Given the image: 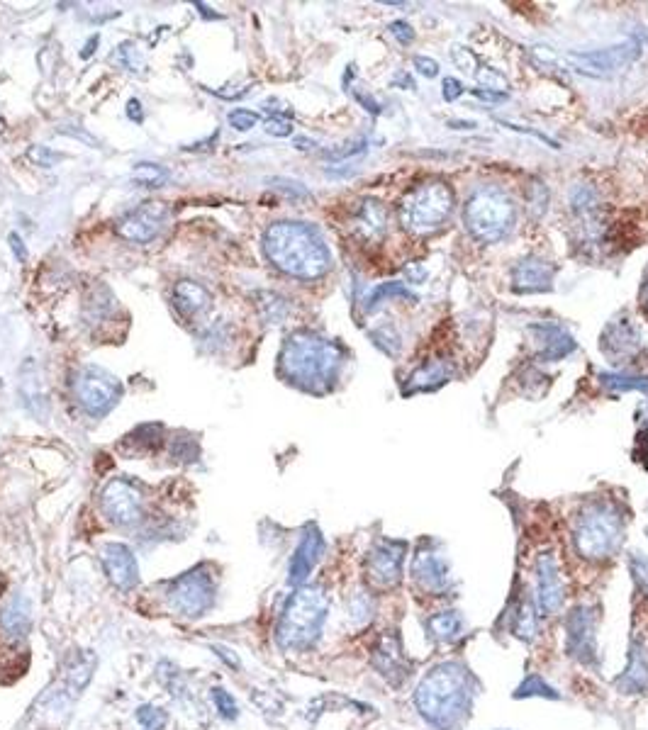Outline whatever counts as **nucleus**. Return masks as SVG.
I'll use <instances>...</instances> for the list:
<instances>
[{
    "label": "nucleus",
    "mask_w": 648,
    "mask_h": 730,
    "mask_svg": "<svg viewBox=\"0 0 648 730\" xmlns=\"http://www.w3.org/2000/svg\"><path fill=\"white\" fill-rule=\"evenodd\" d=\"M390 35L398 39L400 44H410L412 39H415V30H412L405 20H395L393 25H390Z\"/></svg>",
    "instance_id": "a18cd8bd"
},
{
    "label": "nucleus",
    "mask_w": 648,
    "mask_h": 730,
    "mask_svg": "<svg viewBox=\"0 0 648 730\" xmlns=\"http://www.w3.org/2000/svg\"><path fill=\"white\" fill-rule=\"evenodd\" d=\"M646 533H648V529H646Z\"/></svg>",
    "instance_id": "bf43d9fd"
},
{
    "label": "nucleus",
    "mask_w": 648,
    "mask_h": 730,
    "mask_svg": "<svg viewBox=\"0 0 648 730\" xmlns=\"http://www.w3.org/2000/svg\"><path fill=\"white\" fill-rule=\"evenodd\" d=\"M329 616V599L320 587H298L283 606L276 626V643L286 653L310 650L322 636Z\"/></svg>",
    "instance_id": "20e7f679"
},
{
    "label": "nucleus",
    "mask_w": 648,
    "mask_h": 730,
    "mask_svg": "<svg viewBox=\"0 0 648 730\" xmlns=\"http://www.w3.org/2000/svg\"><path fill=\"white\" fill-rule=\"evenodd\" d=\"M441 93H444L446 103H454V100H458L463 95V83L454 76L444 78V88H441Z\"/></svg>",
    "instance_id": "49530a36"
},
{
    "label": "nucleus",
    "mask_w": 648,
    "mask_h": 730,
    "mask_svg": "<svg viewBox=\"0 0 648 730\" xmlns=\"http://www.w3.org/2000/svg\"><path fill=\"white\" fill-rule=\"evenodd\" d=\"M368 142L366 139H359V142H351V144H344V149H337V151H327L324 154V159L329 161H344V159H351V156H359L366 151Z\"/></svg>",
    "instance_id": "37998d69"
},
{
    "label": "nucleus",
    "mask_w": 648,
    "mask_h": 730,
    "mask_svg": "<svg viewBox=\"0 0 648 730\" xmlns=\"http://www.w3.org/2000/svg\"><path fill=\"white\" fill-rule=\"evenodd\" d=\"M451 129H473L476 127V122H463V120H451L449 122Z\"/></svg>",
    "instance_id": "6e6d98bb"
},
{
    "label": "nucleus",
    "mask_w": 648,
    "mask_h": 730,
    "mask_svg": "<svg viewBox=\"0 0 648 730\" xmlns=\"http://www.w3.org/2000/svg\"><path fill=\"white\" fill-rule=\"evenodd\" d=\"M264 254L278 271L298 280H317L332 268L327 241L307 222H273L264 232Z\"/></svg>",
    "instance_id": "7ed1b4c3"
},
{
    "label": "nucleus",
    "mask_w": 648,
    "mask_h": 730,
    "mask_svg": "<svg viewBox=\"0 0 648 730\" xmlns=\"http://www.w3.org/2000/svg\"><path fill=\"white\" fill-rule=\"evenodd\" d=\"M100 563L105 575L120 592H132L139 584V565L130 546L125 543H105L100 548Z\"/></svg>",
    "instance_id": "f3484780"
},
{
    "label": "nucleus",
    "mask_w": 648,
    "mask_h": 730,
    "mask_svg": "<svg viewBox=\"0 0 648 730\" xmlns=\"http://www.w3.org/2000/svg\"><path fill=\"white\" fill-rule=\"evenodd\" d=\"M166 602H169V609L183 619H200L208 614L215 604V577L208 565H198L176 577L169 584Z\"/></svg>",
    "instance_id": "6e6552de"
},
{
    "label": "nucleus",
    "mask_w": 648,
    "mask_h": 730,
    "mask_svg": "<svg viewBox=\"0 0 648 730\" xmlns=\"http://www.w3.org/2000/svg\"><path fill=\"white\" fill-rule=\"evenodd\" d=\"M100 509H103L110 524L132 526L144 516V497L132 482L117 477V480L108 482L103 494H100Z\"/></svg>",
    "instance_id": "f8f14e48"
},
{
    "label": "nucleus",
    "mask_w": 648,
    "mask_h": 730,
    "mask_svg": "<svg viewBox=\"0 0 648 730\" xmlns=\"http://www.w3.org/2000/svg\"><path fill=\"white\" fill-rule=\"evenodd\" d=\"M631 572H634V580H636V584H639L641 592L648 594V558L646 555L636 553L634 558H631Z\"/></svg>",
    "instance_id": "c03bdc74"
},
{
    "label": "nucleus",
    "mask_w": 648,
    "mask_h": 730,
    "mask_svg": "<svg viewBox=\"0 0 648 730\" xmlns=\"http://www.w3.org/2000/svg\"><path fill=\"white\" fill-rule=\"evenodd\" d=\"M10 244H13V251H15V254H20L22 261H25V258H27V251H25V246H22V239L18 237V234H10Z\"/></svg>",
    "instance_id": "5fc2aeb1"
},
{
    "label": "nucleus",
    "mask_w": 648,
    "mask_h": 730,
    "mask_svg": "<svg viewBox=\"0 0 648 730\" xmlns=\"http://www.w3.org/2000/svg\"><path fill=\"white\" fill-rule=\"evenodd\" d=\"M534 331L541 334L539 341L544 344L539 353L541 361H561V358H566L568 353L575 351V339L566 329L553 327V324H541V327H534Z\"/></svg>",
    "instance_id": "bb28decb"
},
{
    "label": "nucleus",
    "mask_w": 648,
    "mask_h": 730,
    "mask_svg": "<svg viewBox=\"0 0 648 730\" xmlns=\"http://www.w3.org/2000/svg\"><path fill=\"white\" fill-rule=\"evenodd\" d=\"M371 614H373L371 599H368L366 594H356V597L351 599V616H354V621L359 623L371 621Z\"/></svg>",
    "instance_id": "79ce46f5"
},
{
    "label": "nucleus",
    "mask_w": 648,
    "mask_h": 730,
    "mask_svg": "<svg viewBox=\"0 0 648 730\" xmlns=\"http://www.w3.org/2000/svg\"><path fill=\"white\" fill-rule=\"evenodd\" d=\"M536 602L546 616L558 614L566 604V580H563L561 565L556 553L544 550L536 558Z\"/></svg>",
    "instance_id": "ddd939ff"
},
{
    "label": "nucleus",
    "mask_w": 648,
    "mask_h": 730,
    "mask_svg": "<svg viewBox=\"0 0 648 730\" xmlns=\"http://www.w3.org/2000/svg\"><path fill=\"white\" fill-rule=\"evenodd\" d=\"M602 385L612 392H646L648 395V378L646 375H627V373H600L597 375Z\"/></svg>",
    "instance_id": "7c9ffc66"
},
{
    "label": "nucleus",
    "mask_w": 648,
    "mask_h": 730,
    "mask_svg": "<svg viewBox=\"0 0 648 730\" xmlns=\"http://www.w3.org/2000/svg\"><path fill=\"white\" fill-rule=\"evenodd\" d=\"M271 183H273V188L283 190V193H288L290 198H295V200L310 198V190H307L305 185L298 183V181H290V178H273Z\"/></svg>",
    "instance_id": "a19ab883"
},
{
    "label": "nucleus",
    "mask_w": 648,
    "mask_h": 730,
    "mask_svg": "<svg viewBox=\"0 0 648 730\" xmlns=\"http://www.w3.org/2000/svg\"><path fill=\"white\" fill-rule=\"evenodd\" d=\"M166 219V205L164 202H144L142 207L132 210L117 222V234L132 244H149V241L159 237L161 227Z\"/></svg>",
    "instance_id": "dca6fc26"
},
{
    "label": "nucleus",
    "mask_w": 648,
    "mask_h": 730,
    "mask_svg": "<svg viewBox=\"0 0 648 730\" xmlns=\"http://www.w3.org/2000/svg\"><path fill=\"white\" fill-rule=\"evenodd\" d=\"M641 56V44L636 39H624V42L612 44V47L595 49V52H573L566 59L573 61V71L583 76L602 78L610 73L624 71Z\"/></svg>",
    "instance_id": "9d476101"
},
{
    "label": "nucleus",
    "mask_w": 648,
    "mask_h": 730,
    "mask_svg": "<svg viewBox=\"0 0 648 730\" xmlns=\"http://www.w3.org/2000/svg\"><path fill=\"white\" fill-rule=\"evenodd\" d=\"M641 348V336L636 331L631 319H622V322H614L605 329V336H602V351H605L607 358H614L617 363H624L627 358H634V353Z\"/></svg>",
    "instance_id": "5701e85b"
},
{
    "label": "nucleus",
    "mask_w": 648,
    "mask_h": 730,
    "mask_svg": "<svg viewBox=\"0 0 648 730\" xmlns=\"http://www.w3.org/2000/svg\"><path fill=\"white\" fill-rule=\"evenodd\" d=\"M344 365V348L315 331H293L283 341L278 368L290 385L310 395H327L334 390Z\"/></svg>",
    "instance_id": "f03ea898"
},
{
    "label": "nucleus",
    "mask_w": 648,
    "mask_h": 730,
    "mask_svg": "<svg viewBox=\"0 0 648 730\" xmlns=\"http://www.w3.org/2000/svg\"><path fill=\"white\" fill-rule=\"evenodd\" d=\"M93 667H96V662H93V660H86V662H78V665L74 667V670L69 672V682H71V687L76 689V692H78V689L86 687L88 682H91V677H93Z\"/></svg>",
    "instance_id": "58836bf2"
},
{
    "label": "nucleus",
    "mask_w": 648,
    "mask_h": 730,
    "mask_svg": "<svg viewBox=\"0 0 648 730\" xmlns=\"http://www.w3.org/2000/svg\"><path fill=\"white\" fill-rule=\"evenodd\" d=\"M390 297H395V300H405V302H420V297L415 295L410 288H407L405 283H395V280H390V283H381L378 285L376 290H371V295L366 297V312H373L376 307H381L385 300H390Z\"/></svg>",
    "instance_id": "c756f323"
},
{
    "label": "nucleus",
    "mask_w": 648,
    "mask_h": 730,
    "mask_svg": "<svg viewBox=\"0 0 648 730\" xmlns=\"http://www.w3.org/2000/svg\"><path fill=\"white\" fill-rule=\"evenodd\" d=\"M373 667L378 670V675L388 679L395 687H400L412 675L410 657L405 655L400 638L395 633H385L378 640V645L373 648Z\"/></svg>",
    "instance_id": "a211bd4d"
},
{
    "label": "nucleus",
    "mask_w": 648,
    "mask_h": 730,
    "mask_svg": "<svg viewBox=\"0 0 648 730\" xmlns=\"http://www.w3.org/2000/svg\"><path fill=\"white\" fill-rule=\"evenodd\" d=\"M624 543V514L612 499H592L578 511L573 524V546L580 558L607 560Z\"/></svg>",
    "instance_id": "39448f33"
},
{
    "label": "nucleus",
    "mask_w": 648,
    "mask_h": 730,
    "mask_svg": "<svg viewBox=\"0 0 648 730\" xmlns=\"http://www.w3.org/2000/svg\"><path fill=\"white\" fill-rule=\"evenodd\" d=\"M127 115H130V120H134V122L144 120L142 105H139V100H130V105H127Z\"/></svg>",
    "instance_id": "864d4df0"
},
{
    "label": "nucleus",
    "mask_w": 648,
    "mask_h": 730,
    "mask_svg": "<svg viewBox=\"0 0 648 730\" xmlns=\"http://www.w3.org/2000/svg\"><path fill=\"white\" fill-rule=\"evenodd\" d=\"M412 701L434 730H458L473 711L476 679L461 662H441L420 679Z\"/></svg>",
    "instance_id": "f257e3e1"
},
{
    "label": "nucleus",
    "mask_w": 648,
    "mask_h": 730,
    "mask_svg": "<svg viewBox=\"0 0 648 730\" xmlns=\"http://www.w3.org/2000/svg\"><path fill=\"white\" fill-rule=\"evenodd\" d=\"M473 95L480 100H488V103H502V100H507L505 91H490V88H476Z\"/></svg>",
    "instance_id": "3c124183"
},
{
    "label": "nucleus",
    "mask_w": 648,
    "mask_h": 730,
    "mask_svg": "<svg viewBox=\"0 0 648 730\" xmlns=\"http://www.w3.org/2000/svg\"><path fill=\"white\" fill-rule=\"evenodd\" d=\"M32 626V609L25 597H13L8 604L0 609V631L5 638L18 640L27 636Z\"/></svg>",
    "instance_id": "b1692460"
},
{
    "label": "nucleus",
    "mask_w": 648,
    "mask_h": 730,
    "mask_svg": "<svg viewBox=\"0 0 648 730\" xmlns=\"http://www.w3.org/2000/svg\"><path fill=\"white\" fill-rule=\"evenodd\" d=\"M515 219V200L497 185H483L473 190L463 207L466 229L480 244H497L505 239L515 227Z\"/></svg>",
    "instance_id": "423d86ee"
},
{
    "label": "nucleus",
    "mask_w": 648,
    "mask_h": 730,
    "mask_svg": "<svg viewBox=\"0 0 648 730\" xmlns=\"http://www.w3.org/2000/svg\"><path fill=\"white\" fill-rule=\"evenodd\" d=\"M466 631V619L458 611H441L427 619V633L429 638L437 643H454Z\"/></svg>",
    "instance_id": "cd10ccee"
},
{
    "label": "nucleus",
    "mask_w": 648,
    "mask_h": 730,
    "mask_svg": "<svg viewBox=\"0 0 648 730\" xmlns=\"http://www.w3.org/2000/svg\"><path fill=\"white\" fill-rule=\"evenodd\" d=\"M566 653L573 660L595 662L597 657V616L588 606H578L571 611L566 623Z\"/></svg>",
    "instance_id": "2eb2a0df"
},
{
    "label": "nucleus",
    "mask_w": 648,
    "mask_h": 730,
    "mask_svg": "<svg viewBox=\"0 0 648 730\" xmlns=\"http://www.w3.org/2000/svg\"><path fill=\"white\" fill-rule=\"evenodd\" d=\"M137 723L144 730H164L169 726V713L159 709V706L144 704L137 709Z\"/></svg>",
    "instance_id": "72a5a7b5"
},
{
    "label": "nucleus",
    "mask_w": 648,
    "mask_h": 730,
    "mask_svg": "<svg viewBox=\"0 0 648 730\" xmlns=\"http://www.w3.org/2000/svg\"><path fill=\"white\" fill-rule=\"evenodd\" d=\"M510 631L522 640H532L536 636V631H539V616L534 614L532 599L522 597L515 606H512Z\"/></svg>",
    "instance_id": "c85d7f7f"
},
{
    "label": "nucleus",
    "mask_w": 648,
    "mask_h": 730,
    "mask_svg": "<svg viewBox=\"0 0 648 730\" xmlns=\"http://www.w3.org/2000/svg\"><path fill=\"white\" fill-rule=\"evenodd\" d=\"M169 178V168L159 164H137L132 168V181L142 185V188H164Z\"/></svg>",
    "instance_id": "2f4dec72"
},
{
    "label": "nucleus",
    "mask_w": 648,
    "mask_h": 730,
    "mask_svg": "<svg viewBox=\"0 0 648 730\" xmlns=\"http://www.w3.org/2000/svg\"><path fill=\"white\" fill-rule=\"evenodd\" d=\"M371 339H373V344H376L378 348H381L383 353H388V356H398V351H400V339H398V334H395L393 329L373 331Z\"/></svg>",
    "instance_id": "c9c22d12"
},
{
    "label": "nucleus",
    "mask_w": 648,
    "mask_h": 730,
    "mask_svg": "<svg viewBox=\"0 0 648 730\" xmlns=\"http://www.w3.org/2000/svg\"><path fill=\"white\" fill-rule=\"evenodd\" d=\"M517 292H549L553 288V266L546 258L527 256L512 271Z\"/></svg>",
    "instance_id": "4be33fe9"
},
{
    "label": "nucleus",
    "mask_w": 648,
    "mask_h": 730,
    "mask_svg": "<svg viewBox=\"0 0 648 730\" xmlns=\"http://www.w3.org/2000/svg\"><path fill=\"white\" fill-rule=\"evenodd\" d=\"M212 295L195 280H181L173 288V305L176 310L183 314V317H198L200 312H205L210 307Z\"/></svg>",
    "instance_id": "a878e982"
},
{
    "label": "nucleus",
    "mask_w": 648,
    "mask_h": 730,
    "mask_svg": "<svg viewBox=\"0 0 648 730\" xmlns=\"http://www.w3.org/2000/svg\"><path fill=\"white\" fill-rule=\"evenodd\" d=\"M74 395L81 409L91 417H105L122 395L120 380L98 365H83L74 378Z\"/></svg>",
    "instance_id": "1a4fd4ad"
},
{
    "label": "nucleus",
    "mask_w": 648,
    "mask_h": 730,
    "mask_svg": "<svg viewBox=\"0 0 648 730\" xmlns=\"http://www.w3.org/2000/svg\"><path fill=\"white\" fill-rule=\"evenodd\" d=\"M415 69L427 78L439 76V64L434 59H429V56H415Z\"/></svg>",
    "instance_id": "09e8293b"
},
{
    "label": "nucleus",
    "mask_w": 648,
    "mask_h": 730,
    "mask_svg": "<svg viewBox=\"0 0 648 730\" xmlns=\"http://www.w3.org/2000/svg\"><path fill=\"white\" fill-rule=\"evenodd\" d=\"M497 122H500V125H505L507 129H512V132L532 134V137L539 139V142H544L546 146H551V149H561V146H558V142H553V139H551V137H546V134L536 132V129H527V127H522V125H512V122H505V120H497Z\"/></svg>",
    "instance_id": "de8ad7c7"
},
{
    "label": "nucleus",
    "mask_w": 648,
    "mask_h": 730,
    "mask_svg": "<svg viewBox=\"0 0 648 730\" xmlns=\"http://www.w3.org/2000/svg\"><path fill=\"white\" fill-rule=\"evenodd\" d=\"M212 653H215L217 657H220V660L225 662L227 667H234V670H239V667H242V662H239V657L234 655L232 650L222 648V645H212Z\"/></svg>",
    "instance_id": "8fccbe9b"
},
{
    "label": "nucleus",
    "mask_w": 648,
    "mask_h": 730,
    "mask_svg": "<svg viewBox=\"0 0 648 730\" xmlns=\"http://www.w3.org/2000/svg\"><path fill=\"white\" fill-rule=\"evenodd\" d=\"M229 125H232L237 132H249V129H254L256 125H259V115L251 110H232L229 112Z\"/></svg>",
    "instance_id": "e433bc0d"
},
{
    "label": "nucleus",
    "mask_w": 648,
    "mask_h": 730,
    "mask_svg": "<svg viewBox=\"0 0 648 730\" xmlns=\"http://www.w3.org/2000/svg\"><path fill=\"white\" fill-rule=\"evenodd\" d=\"M356 100H359V103L363 105V108H366L368 112H371V115H381V105H378V103H373V100L371 98H366V95H361V93H356Z\"/></svg>",
    "instance_id": "603ef678"
},
{
    "label": "nucleus",
    "mask_w": 648,
    "mask_h": 730,
    "mask_svg": "<svg viewBox=\"0 0 648 730\" xmlns=\"http://www.w3.org/2000/svg\"><path fill=\"white\" fill-rule=\"evenodd\" d=\"M644 42H646V44H648V35H646V37H644Z\"/></svg>",
    "instance_id": "13d9d810"
},
{
    "label": "nucleus",
    "mask_w": 648,
    "mask_h": 730,
    "mask_svg": "<svg viewBox=\"0 0 648 730\" xmlns=\"http://www.w3.org/2000/svg\"><path fill=\"white\" fill-rule=\"evenodd\" d=\"M266 132L273 134V137H290L293 134V120H290L286 112H276V115L268 117Z\"/></svg>",
    "instance_id": "4c0bfd02"
},
{
    "label": "nucleus",
    "mask_w": 648,
    "mask_h": 730,
    "mask_svg": "<svg viewBox=\"0 0 648 730\" xmlns=\"http://www.w3.org/2000/svg\"><path fill=\"white\" fill-rule=\"evenodd\" d=\"M130 438H134V443H137V446H144L147 451H156V448H159V443H161V426L159 424H156V426L149 424V436H144V426H139V429L134 431Z\"/></svg>",
    "instance_id": "ea45409f"
},
{
    "label": "nucleus",
    "mask_w": 648,
    "mask_h": 730,
    "mask_svg": "<svg viewBox=\"0 0 648 730\" xmlns=\"http://www.w3.org/2000/svg\"><path fill=\"white\" fill-rule=\"evenodd\" d=\"M324 555V538L317 526H307L303 538H300L298 548H295L293 558H290L288 565V582L293 587H303V584L310 580L312 570H315L317 563Z\"/></svg>",
    "instance_id": "6ab92c4d"
},
{
    "label": "nucleus",
    "mask_w": 648,
    "mask_h": 730,
    "mask_svg": "<svg viewBox=\"0 0 648 730\" xmlns=\"http://www.w3.org/2000/svg\"><path fill=\"white\" fill-rule=\"evenodd\" d=\"M454 378V365L446 358H427L410 373L402 385V395H420V392H434Z\"/></svg>",
    "instance_id": "aec40b11"
},
{
    "label": "nucleus",
    "mask_w": 648,
    "mask_h": 730,
    "mask_svg": "<svg viewBox=\"0 0 648 730\" xmlns=\"http://www.w3.org/2000/svg\"><path fill=\"white\" fill-rule=\"evenodd\" d=\"M210 696H212V704H215L217 713H220L225 721H237L239 718V706L237 701H234V696L225 692L222 687H212L210 689Z\"/></svg>",
    "instance_id": "f704fd0d"
},
{
    "label": "nucleus",
    "mask_w": 648,
    "mask_h": 730,
    "mask_svg": "<svg viewBox=\"0 0 648 730\" xmlns=\"http://www.w3.org/2000/svg\"><path fill=\"white\" fill-rule=\"evenodd\" d=\"M456 195L444 181H429L412 188L400 202V222L412 237L439 232L454 212Z\"/></svg>",
    "instance_id": "0eeeda50"
},
{
    "label": "nucleus",
    "mask_w": 648,
    "mask_h": 730,
    "mask_svg": "<svg viewBox=\"0 0 648 730\" xmlns=\"http://www.w3.org/2000/svg\"><path fill=\"white\" fill-rule=\"evenodd\" d=\"M412 582L417 584V589H422L424 594H432V597H439V594H444L451 587L449 560L444 558V553L434 550L432 543H424L415 553V560H412Z\"/></svg>",
    "instance_id": "4468645a"
},
{
    "label": "nucleus",
    "mask_w": 648,
    "mask_h": 730,
    "mask_svg": "<svg viewBox=\"0 0 648 730\" xmlns=\"http://www.w3.org/2000/svg\"><path fill=\"white\" fill-rule=\"evenodd\" d=\"M646 305H648V280H646Z\"/></svg>",
    "instance_id": "4d7b16f0"
},
{
    "label": "nucleus",
    "mask_w": 648,
    "mask_h": 730,
    "mask_svg": "<svg viewBox=\"0 0 648 730\" xmlns=\"http://www.w3.org/2000/svg\"><path fill=\"white\" fill-rule=\"evenodd\" d=\"M517 699H527V696H544V699H561V694L556 692V689L551 687L549 682H546L544 677L539 675H532L524 679L522 684H519V689L515 692Z\"/></svg>",
    "instance_id": "473e14b6"
},
{
    "label": "nucleus",
    "mask_w": 648,
    "mask_h": 730,
    "mask_svg": "<svg viewBox=\"0 0 648 730\" xmlns=\"http://www.w3.org/2000/svg\"><path fill=\"white\" fill-rule=\"evenodd\" d=\"M617 689L622 694H644L648 692V660L641 643H634L629 650V665L624 675L617 679Z\"/></svg>",
    "instance_id": "393cba45"
},
{
    "label": "nucleus",
    "mask_w": 648,
    "mask_h": 730,
    "mask_svg": "<svg viewBox=\"0 0 648 730\" xmlns=\"http://www.w3.org/2000/svg\"><path fill=\"white\" fill-rule=\"evenodd\" d=\"M407 546L402 541H378L366 555V582L376 592H390L402 580Z\"/></svg>",
    "instance_id": "9b49d317"
},
{
    "label": "nucleus",
    "mask_w": 648,
    "mask_h": 730,
    "mask_svg": "<svg viewBox=\"0 0 648 730\" xmlns=\"http://www.w3.org/2000/svg\"><path fill=\"white\" fill-rule=\"evenodd\" d=\"M354 232L366 244H378L388 232V210L381 200L363 198L354 210Z\"/></svg>",
    "instance_id": "412c9836"
}]
</instances>
